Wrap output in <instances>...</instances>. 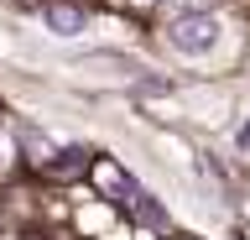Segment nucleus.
Here are the masks:
<instances>
[{"mask_svg": "<svg viewBox=\"0 0 250 240\" xmlns=\"http://www.w3.org/2000/svg\"><path fill=\"white\" fill-rule=\"evenodd\" d=\"M42 16H47V26H52V32H62V37L83 32V11H73V5H47Z\"/></svg>", "mask_w": 250, "mask_h": 240, "instance_id": "2", "label": "nucleus"}, {"mask_svg": "<svg viewBox=\"0 0 250 240\" xmlns=\"http://www.w3.org/2000/svg\"><path fill=\"white\" fill-rule=\"evenodd\" d=\"M146 5H151V0H146Z\"/></svg>", "mask_w": 250, "mask_h": 240, "instance_id": "3", "label": "nucleus"}, {"mask_svg": "<svg viewBox=\"0 0 250 240\" xmlns=\"http://www.w3.org/2000/svg\"><path fill=\"white\" fill-rule=\"evenodd\" d=\"M167 42L177 52H188V58H203V52L219 47V16H208V11H188V16H177L167 26Z\"/></svg>", "mask_w": 250, "mask_h": 240, "instance_id": "1", "label": "nucleus"}]
</instances>
